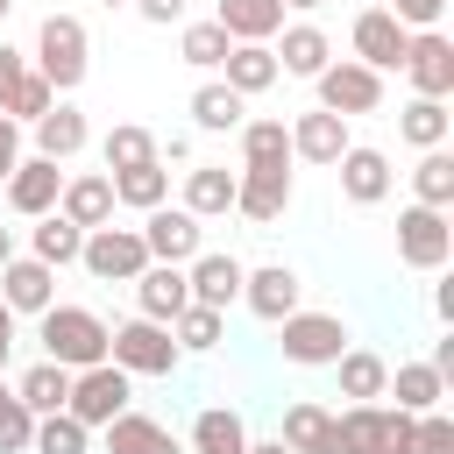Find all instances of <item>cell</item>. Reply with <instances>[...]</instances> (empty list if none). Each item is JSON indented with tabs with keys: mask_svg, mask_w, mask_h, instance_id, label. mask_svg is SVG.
Returning a JSON list of instances; mask_svg holds the SVG:
<instances>
[{
	"mask_svg": "<svg viewBox=\"0 0 454 454\" xmlns=\"http://www.w3.org/2000/svg\"><path fill=\"white\" fill-rule=\"evenodd\" d=\"M241 447H248V426L234 404H206L192 419V454H241Z\"/></svg>",
	"mask_w": 454,
	"mask_h": 454,
	"instance_id": "34",
	"label": "cell"
},
{
	"mask_svg": "<svg viewBox=\"0 0 454 454\" xmlns=\"http://www.w3.org/2000/svg\"><path fill=\"white\" fill-rule=\"evenodd\" d=\"M142 248H149V262H192L206 248V220L163 199V206L142 213Z\"/></svg>",
	"mask_w": 454,
	"mask_h": 454,
	"instance_id": "10",
	"label": "cell"
},
{
	"mask_svg": "<svg viewBox=\"0 0 454 454\" xmlns=\"http://www.w3.org/2000/svg\"><path fill=\"white\" fill-rule=\"evenodd\" d=\"M7 255H14V227H0V262H7Z\"/></svg>",
	"mask_w": 454,
	"mask_h": 454,
	"instance_id": "55",
	"label": "cell"
},
{
	"mask_svg": "<svg viewBox=\"0 0 454 454\" xmlns=\"http://www.w3.org/2000/svg\"><path fill=\"white\" fill-rule=\"evenodd\" d=\"M220 71H227V85H234L241 99H255V92H270V85L284 78V71H277V50H270V43H227Z\"/></svg>",
	"mask_w": 454,
	"mask_h": 454,
	"instance_id": "25",
	"label": "cell"
},
{
	"mask_svg": "<svg viewBox=\"0 0 454 454\" xmlns=\"http://www.w3.org/2000/svg\"><path fill=\"white\" fill-rule=\"evenodd\" d=\"M21 78H28V57H21L14 43H0V114H7V99H14Z\"/></svg>",
	"mask_w": 454,
	"mask_h": 454,
	"instance_id": "48",
	"label": "cell"
},
{
	"mask_svg": "<svg viewBox=\"0 0 454 454\" xmlns=\"http://www.w3.org/2000/svg\"><path fill=\"white\" fill-rule=\"evenodd\" d=\"M284 128H291V163H319V170H333V156L348 149V121L326 114V106H312V114H298V121H284Z\"/></svg>",
	"mask_w": 454,
	"mask_h": 454,
	"instance_id": "19",
	"label": "cell"
},
{
	"mask_svg": "<svg viewBox=\"0 0 454 454\" xmlns=\"http://www.w3.org/2000/svg\"><path fill=\"white\" fill-rule=\"evenodd\" d=\"M220 333H227V312H213V305H184V312L170 319L177 355H213V348H220Z\"/></svg>",
	"mask_w": 454,
	"mask_h": 454,
	"instance_id": "39",
	"label": "cell"
},
{
	"mask_svg": "<svg viewBox=\"0 0 454 454\" xmlns=\"http://www.w3.org/2000/svg\"><path fill=\"white\" fill-rule=\"evenodd\" d=\"M0 305H7V312H14V319H21V312H28V319H35V312H43V305H57V270H50V262H35V255H21V248H14V255H7V262H0Z\"/></svg>",
	"mask_w": 454,
	"mask_h": 454,
	"instance_id": "16",
	"label": "cell"
},
{
	"mask_svg": "<svg viewBox=\"0 0 454 454\" xmlns=\"http://www.w3.org/2000/svg\"><path fill=\"white\" fill-rule=\"evenodd\" d=\"M241 454H291V447H284V440H248Z\"/></svg>",
	"mask_w": 454,
	"mask_h": 454,
	"instance_id": "53",
	"label": "cell"
},
{
	"mask_svg": "<svg viewBox=\"0 0 454 454\" xmlns=\"http://www.w3.org/2000/svg\"><path fill=\"white\" fill-rule=\"evenodd\" d=\"M99 163H106V170H135V163H156V135H149L142 121H114V128L99 135Z\"/></svg>",
	"mask_w": 454,
	"mask_h": 454,
	"instance_id": "37",
	"label": "cell"
},
{
	"mask_svg": "<svg viewBox=\"0 0 454 454\" xmlns=\"http://www.w3.org/2000/svg\"><path fill=\"white\" fill-rule=\"evenodd\" d=\"M447 255H454V227H447V213L411 199V206L397 213V262H404V270H447Z\"/></svg>",
	"mask_w": 454,
	"mask_h": 454,
	"instance_id": "7",
	"label": "cell"
},
{
	"mask_svg": "<svg viewBox=\"0 0 454 454\" xmlns=\"http://www.w3.org/2000/svg\"><path fill=\"white\" fill-rule=\"evenodd\" d=\"M7 14H14V0H0V21H7Z\"/></svg>",
	"mask_w": 454,
	"mask_h": 454,
	"instance_id": "56",
	"label": "cell"
},
{
	"mask_svg": "<svg viewBox=\"0 0 454 454\" xmlns=\"http://www.w3.org/2000/svg\"><path fill=\"white\" fill-rule=\"evenodd\" d=\"M57 192H64V163H50V156H21V163L0 177V206L21 213V220L57 213Z\"/></svg>",
	"mask_w": 454,
	"mask_h": 454,
	"instance_id": "9",
	"label": "cell"
},
{
	"mask_svg": "<svg viewBox=\"0 0 454 454\" xmlns=\"http://www.w3.org/2000/svg\"><path fill=\"white\" fill-rule=\"evenodd\" d=\"M348 43H355V64H369V71H397V64H404L411 28H404L390 7H362V14H355V28H348Z\"/></svg>",
	"mask_w": 454,
	"mask_h": 454,
	"instance_id": "12",
	"label": "cell"
},
{
	"mask_svg": "<svg viewBox=\"0 0 454 454\" xmlns=\"http://www.w3.org/2000/svg\"><path fill=\"white\" fill-rule=\"evenodd\" d=\"M28 433H35V411L14 397V383H0V454H28Z\"/></svg>",
	"mask_w": 454,
	"mask_h": 454,
	"instance_id": "43",
	"label": "cell"
},
{
	"mask_svg": "<svg viewBox=\"0 0 454 454\" xmlns=\"http://www.w3.org/2000/svg\"><path fill=\"white\" fill-rule=\"evenodd\" d=\"M14 397H21L35 419H50V411H64V397H71V369L43 355V362H28V369L14 376Z\"/></svg>",
	"mask_w": 454,
	"mask_h": 454,
	"instance_id": "31",
	"label": "cell"
},
{
	"mask_svg": "<svg viewBox=\"0 0 454 454\" xmlns=\"http://www.w3.org/2000/svg\"><path fill=\"white\" fill-rule=\"evenodd\" d=\"M135 404V376L128 369H114V362H92V369H71V397H64V411L78 419V426H106V419H121Z\"/></svg>",
	"mask_w": 454,
	"mask_h": 454,
	"instance_id": "6",
	"label": "cell"
},
{
	"mask_svg": "<svg viewBox=\"0 0 454 454\" xmlns=\"http://www.w3.org/2000/svg\"><path fill=\"white\" fill-rule=\"evenodd\" d=\"M106 333H114V326H106L92 305H43V312H35V340H43V355L64 362V369L106 362Z\"/></svg>",
	"mask_w": 454,
	"mask_h": 454,
	"instance_id": "1",
	"label": "cell"
},
{
	"mask_svg": "<svg viewBox=\"0 0 454 454\" xmlns=\"http://www.w3.org/2000/svg\"><path fill=\"white\" fill-rule=\"evenodd\" d=\"M234 135H241V170H291V128H284L277 114L241 121Z\"/></svg>",
	"mask_w": 454,
	"mask_h": 454,
	"instance_id": "27",
	"label": "cell"
},
{
	"mask_svg": "<svg viewBox=\"0 0 454 454\" xmlns=\"http://www.w3.org/2000/svg\"><path fill=\"white\" fill-rule=\"evenodd\" d=\"M333 376H340V397H348V404H376V397L390 390V362H383L376 348H355V340L333 355Z\"/></svg>",
	"mask_w": 454,
	"mask_h": 454,
	"instance_id": "24",
	"label": "cell"
},
{
	"mask_svg": "<svg viewBox=\"0 0 454 454\" xmlns=\"http://www.w3.org/2000/svg\"><path fill=\"white\" fill-rule=\"evenodd\" d=\"M128 7H135L149 28H177V21L192 14V0H128Z\"/></svg>",
	"mask_w": 454,
	"mask_h": 454,
	"instance_id": "47",
	"label": "cell"
},
{
	"mask_svg": "<svg viewBox=\"0 0 454 454\" xmlns=\"http://www.w3.org/2000/svg\"><path fill=\"white\" fill-rule=\"evenodd\" d=\"M433 277H440V270H433ZM433 312H440V319H454V277H440V284H433Z\"/></svg>",
	"mask_w": 454,
	"mask_h": 454,
	"instance_id": "51",
	"label": "cell"
},
{
	"mask_svg": "<svg viewBox=\"0 0 454 454\" xmlns=\"http://www.w3.org/2000/svg\"><path fill=\"white\" fill-rule=\"evenodd\" d=\"M57 213H64L71 227H106V220H114V177H106V170H64Z\"/></svg>",
	"mask_w": 454,
	"mask_h": 454,
	"instance_id": "20",
	"label": "cell"
},
{
	"mask_svg": "<svg viewBox=\"0 0 454 454\" xmlns=\"http://www.w3.org/2000/svg\"><path fill=\"white\" fill-rule=\"evenodd\" d=\"M277 35H284V43H270V50H277V71H284V78H319V71L333 64V35H326L319 21H284Z\"/></svg>",
	"mask_w": 454,
	"mask_h": 454,
	"instance_id": "18",
	"label": "cell"
},
{
	"mask_svg": "<svg viewBox=\"0 0 454 454\" xmlns=\"http://www.w3.org/2000/svg\"><path fill=\"white\" fill-rule=\"evenodd\" d=\"M326 0H284V14H319Z\"/></svg>",
	"mask_w": 454,
	"mask_h": 454,
	"instance_id": "54",
	"label": "cell"
},
{
	"mask_svg": "<svg viewBox=\"0 0 454 454\" xmlns=\"http://www.w3.org/2000/svg\"><path fill=\"white\" fill-rule=\"evenodd\" d=\"M404 454H454V419H447L440 404H433V411H419V419H411Z\"/></svg>",
	"mask_w": 454,
	"mask_h": 454,
	"instance_id": "44",
	"label": "cell"
},
{
	"mask_svg": "<svg viewBox=\"0 0 454 454\" xmlns=\"http://www.w3.org/2000/svg\"><path fill=\"white\" fill-rule=\"evenodd\" d=\"M383 397H397V411H433V404L447 397V383H440V369H433V362H397Z\"/></svg>",
	"mask_w": 454,
	"mask_h": 454,
	"instance_id": "36",
	"label": "cell"
},
{
	"mask_svg": "<svg viewBox=\"0 0 454 454\" xmlns=\"http://www.w3.org/2000/svg\"><path fill=\"white\" fill-rule=\"evenodd\" d=\"M333 447L340 454H383V404H348L333 419Z\"/></svg>",
	"mask_w": 454,
	"mask_h": 454,
	"instance_id": "40",
	"label": "cell"
},
{
	"mask_svg": "<svg viewBox=\"0 0 454 454\" xmlns=\"http://www.w3.org/2000/svg\"><path fill=\"white\" fill-rule=\"evenodd\" d=\"M78 270L92 277V284H135L142 270H149V248H142V227H85V241H78Z\"/></svg>",
	"mask_w": 454,
	"mask_h": 454,
	"instance_id": "4",
	"label": "cell"
},
{
	"mask_svg": "<svg viewBox=\"0 0 454 454\" xmlns=\"http://www.w3.org/2000/svg\"><path fill=\"white\" fill-rule=\"evenodd\" d=\"M277 348H284V362H298V369H333V355L348 348V319L298 305V312L277 319Z\"/></svg>",
	"mask_w": 454,
	"mask_h": 454,
	"instance_id": "5",
	"label": "cell"
},
{
	"mask_svg": "<svg viewBox=\"0 0 454 454\" xmlns=\"http://www.w3.org/2000/svg\"><path fill=\"white\" fill-rule=\"evenodd\" d=\"M411 199L419 206H454V156L447 149H419V163H411Z\"/></svg>",
	"mask_w": 454,
	"mask_h": 454,
	"instance_id": "38",
	"label": "cell"
},
{
	"mask_svg": "<svg viewBox=\"0 0 454 454\" xmlns=\"http://www.w3.org/2000/svg\"><path fill=\"white\" fill-rule=\"evenodd\" d=\"M447 135H454V114H447V99H426V92H411V99L397 106V142H411V149H447Z\"/></svg>",
	"mask_w": 454,
	"mask_h": 454,
	"instance_id": "26",
	"label": "cell"
},
{
	"mask_svg": "<svg viewBox=\"0 0 454 454\" xmlns=\"http://www.w3.org/2000/svg\"><path fill=\"white\" fill-rule=\"evenodd\" d=\"M312 85H319V106H326V114H340V121H355V114H376V106H383V71H369V64H355V57H333Z\"/></svg>",
	"mask_w": 454,
	"mask_h": 454,
	"instance_id": "8",
	"label": "cell"
},
{
	"mask_svg": "<svg viewBox=\"0 0 454 454\" xmlns=\"http://www.w3.org/2000/svg\"><path fill=\"white\" fill-rule=\"evenodd\" d=\"M241 121H248V99H241L227 78H213V85L192 92V128H199V135H234Z\"/></svg>",
	"mask_w": 454,
	"mask_h": 454,
	"instance_id": "29",
	"label": "cell"
},
{
	"mask_svg": "<svg viewBox=\"0 0 454 454\" xmlns=\"http://www.w3.org/2000/svg\"><path fill=\"white\" fill-rule=\"evenodd\" d=\"M28 454H92V426H78L71 411H50V419H35Z\"/></svg>",
	"mask_w": 454,
	"mask_h": 454,
	"instance_id": "42",
	"label": "cell"
},
{
	"mask_svg": "<svg viewBox=\"0 0 454 454\" xmlns=\"http://www.w3.org/2000/svg\"><path fill=\"white\" fill-rule=\"evenodd\" d=\"M234 213L248 227H277L291 213V170H234Z\"/></svg>",
	"mask_w": 454,
	"mask_h": 454,
	"instance_id": "17",
	"label": "cell"
},
{
	"mask_svg": "<svg viewBox=\"0 0 454 454\" xmlns=\"http://www.w3.org/2000/svg\"><path fill=\"white\" fill-rule=\"evenodd\" d=\"M14 163H21V121H14V114H0V177H7Z\"/></svg>",
	"mask_w": 454,
	"mask_h": 454,
	"instance_id": "49",
	"label": "cell"
},
{
	"mask_svg": "<svg viewBox=\"0 0 454 454\" xmlns=\"http://www.w3.org/2000/svg\"><path fill=\"white\" fill-rule=\"evenodd\" d=\"M291 454H340L333 447V411L326 404H312V397H298L291 411H284V433H277Z\"/></svg>",
	"mask_w": 454,
	"mask_h": 454,
	"instance_id": "32",
	"label": "cell"
},
{
	"mask_svg": "<svg viewBox=\"0 0 454 454\" xmlns=\"http://www.w3.org/2000/svg\"><path fill=\"white\" fill-rule=\"evenodd\" d=\"M85 71H92V35H85V21H78V14H43V28H35V78H50V92L71 99V92L85 85Z\"/></svg>",
	"mask_w": 454,
	"mask_h": 454,
	"instance_id": "2",
	"label": "cell"
},
{
	"mask_svg": "<svg viewBox=\"0 0 454 454\" xmlns=\"http://www.w3.org/2000/svg\"><path fill=\"white\" fill-rule=\"evenodd\" d=\"M298 298H305V277H298L291 262H262V270L241 277V305H248L262 326H277L284 312H298Z\"/></svg>",
	"mask_w": 454,
	"mask_h": 454,
	"instance_id": "15",
	"label": "cell"
},
{
	"mask_svg": "<svg viewBox=\"0 0 454 454\" xmlns=\"http://www.w3.org/2000/svg\"><path fill=\"white\" fill-rule=\"evenodd\" d=\"M78 241H85V227H71L64 213H43V220L28 227V255L50 262V270H71V262H78Z\"/></svg>",
	"mask_w": 454,
	"mask_h": 454,
	"instance_id": "35",
	"label": "cell"
},
{
	"mask_svg": "<svg viewBox=\"0 0 454 454\" xmlns=\"http://www.w3.org/2000/svg\"><path fill=\"white\" fill-rule=\"evenodd\" d=\"M28 128H35V156H50V163H71V156L92 142V128H85V114H78L71 99H50V114L28 121Z\"/></svg>",
	"mask_w": 454,
	"mask_h": 454,
	"instance_id": "23",
	"label": "cell"
},
{
	"mask_svg": "<svg viewBox=\"0 0 454 454\" xmlns=\"http://www.w3.org/2000/svg\"><path fill=\"white\" fill-rule=\"evenodd\" d=\"M333 177H340V199L348 206H383L390 199V156L376 149V142H348L340 156H333Z\"/></svg>",
	"mask_w": 454,
	"mask_h": 454,
	"instance_id": "11",
	"label": "cell"
},
{
	"mask_svg": "<svg viewBox=\"0 0 454 454\" xmlns=\"http://www.w3.org/2000/svg\"><path fill=\"white\" fill-rule=\"evenodd\" d=\"M241 277H248V262H241V255H220V248H199V255L184 262L192 305H213V312L241 305Z\"/></svg>",
	"mask_w": 454,
	"mask_h": 454,
	"instance_id": "14",
	"label": "cell"
},
{
	"mask_svg": "<svg viewBox=\"0 0 454 454\" xmlns=\"http://www.w3.org/2000/svg\"><path fill=\"white\" fill-rule=\"evenodd\" d=\"M404 28H440V14H447V0H383Z\"/></svg>",
	"mask_w": 454,
	"mask_h": 454,
	"instance_id": "46",
	"label": "cell"
},
{
	"mask_svg": "<svg viewBox=\"0 0 454 454\" xmlns=\"http://www.w3.org/2000/svg\"><path fill=\"white\" fill-rule=\"evenodd\" d=\"M7 362H14V312L0 305V369H7Z\"/></svg>",
	"mask_w": 454,
	"mask_h": 454,
	"instance_id": "52",
	"label": "cell"
},
{
	"mask_svg": "<svg viewBox=\"0 0 454 454\" xmlns=\"http://www.w3.org/2000/svg\"><path fill=\"white\" fill-rule=\"evenodd\" d=\"M106 177H114V206H128V213H149V206L170 199V170H163V156H156V163H135V170H106Z\"/></svg>",
	"mask_w": 454,
	"mask_h": 454,
	"instance_id": "33",
	"label": "cell"
},
{
	"mask_svg": "<svg viewBox=\"0 0 454 454\" xmlns=\"http://www.w3.org/2000/svg\"><path fill=\"white\" fill-rule=\"evenodd\" d=\"M99 433H106V440H99V454H184V447H177V433H170L163 419L135 411V404H128L121 419H106Z\"/></svg>",
	"mask_w": 454,
	"mask_h": 454,
	"instance_id": "21",
	"label": "cell"
},
{
	"mask_svg": "<svg viewBox=\"0 0 454 454\" xmlns=\"http://www.w3.org/2000/svg\"><path fill=\"white\" fill-rule=\"evenodd\" d=\"M106 362L114 369H128V376H177V340H170V326L163 319H121L114 333H106Z\"/></svg>",
	"mask_w": 454,
	"mask_h": 454,
	"instance_id": "3",
	"label": "cell"
},
{
	"mask_svg": "<svg viewBox=\"0 0 454 454\" xmlns=\"http://www.w3.org/2000/svg\"><path fill=\"white\" fill-rule=\"evenodd\" d=\"M397 71L411 78V92L447 99V92H454V43H447L440 28H411V43H404V64H397Z\"/></svg>",
	"mask_w": 454,
	"mask_h": 454,
	"instance_id": "13",
	"label": "cell"
},
{
	"mask_svg": "<svg viewBox=\"0 0 454 454\" xmlns=\"http://www.w3.org/2000/svg\"><path fill=\"white\" fill-rule=\"evenodd\" d=\"M177 206L199 213V220L234 213V170H227V163H199V170H184V199H177Z\"/></svg>",
	"mask_w": 454,
	"mask_h": 454,
	"instance_id": "30",
	"label": "cell"
},
{
	"mask_svg": "<svg viewBox=\"0 0 454 454\" xmlns=\"http://www.w3.org/2000/svg\"><path fill=\"white\" fill-rule=\"evenodd\" d=\"M50 99H57V92H50V78H35V64H28V78H21V85H14V99H7V114H14V121H43V114H50Z\"/></svg>",
	"mask_w": 454,
	"mask_h": 454,
	"instance_id": "45",
	"label": "cell"
},
{
	"mask_svg": "<svg viewBox=\"0 0 454 454\" xmlns=\"http://www.w3.org/2000/svg\"><path fill=\"white\" fill-rule=\"evenodd\" d=\"M213 21L227 28V43H270L284 28V0H220Z\"/></svg>",
	"mask_w": 454,
	"mask_h": 454,
	"instance_id": "28",
	"label": "cell"
},
{
	"mask_svg": "<svg viewBox=\"0 0 454 454\" xmlns=\"http://www.w3.org/2000/svg\"><path fill=\"white\" fill-rule=\"evenodd\" d=\"M426 362H433V369H440V383H454V333H440V340H433V355H426Z\"/></svg>",
	"mask_w": 454,
	"mask_h": 454,
	"instance_id": "50",
	"label": "cell"
},
{
	"mask_svg": "<svg viewBox=\"0 0 454 454\" xmlns=\"http://www.w3.org/2000/svg\"><path fill=\"white\" fill-rule=\"evenodd\" d=\"M177 57L192 64V71H220V57H227V28L206 14V21H177Z\"/></svg>",
	"mask_w": 454,
	"mask_h": 454,
	"instance_id": "41",
	"label": "cell"
},
{
	"mask_svg": "<svg viewBox=\"0 0 454 454\" xmlns=\"http://www.w3.org/2000/svg\"><path fill=\"white\" fill-rule=\"evenodd\" d=\"M184 305H192L184 262H149V270L135 277V312H142V319H163V326H170Z\"/></svg>",
	"mask_w": 454,
	"mask_h": 454,
	"instance_id": "22",
	"label": "cell"
},
{
	"mask_svg": "<svg viewBox=\"0 0 454 454\" xmlns=\"http://www.w3.org/2000/svg\"><path fill=\"white\" fill-rule=\"evenodd\" d=\"M99 7H128V0H99Z\"/></svg>",
	"mask_w": 454,
	"mask_h": 454,
	"instance_id": "57",
	"label": "cell"
}]
</instances>
